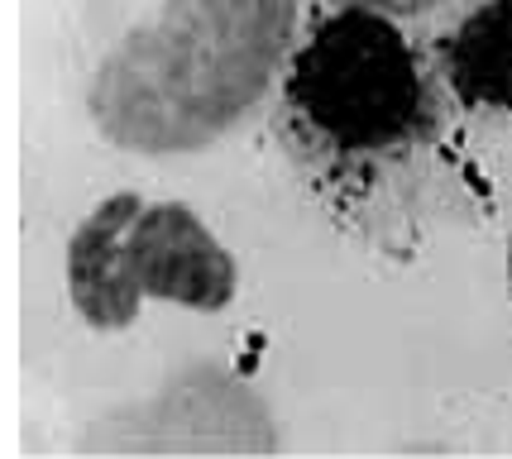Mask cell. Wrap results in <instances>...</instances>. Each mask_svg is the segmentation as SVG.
I'll list each match as a JSON object with an SVG mask.
<instances>
[{"label":"cell","instance_id":"obj_1","mask_svg":"<svg viewBox=\"0 0 512 459\" xmlns=\"http://www.w3.org/2000/svg\"><path fill=\"white\" fill-rule=\"evenodd\" d=\"M455 96L431 48L402 20L364 5H326L278 77L273 130L292 168L331 211L364 230L412 220Z\"/></svg>","mask_w":512,"mask_h":459},{"label":"cell","instance_id":"obj_2","mask_svg":"<svg viewBox=\"0 0 512 459\" xmlns=\"http://www.w3.org/2000/svg\"><path fill=\"white\" fill-rule=\"evenodd\" d=\"M297 24V0H158L154 20L91 72V125L139 158L211 149L264 106L297 48Z\"/></svg>","mask_w":512,"mask_h":459},{"label":"cell","instance_id":"obj_3","mask_svg":"<svg viewBox=\"0 0 512 459\" xmlns=\"http://www.w3.org/2000/svg\"><path fill=\"white\" fill-rule=\"evenodd\" d=\"M149 297L221 316L240 297V263L192 206L111 192L67 240V302L96 335H115Z\"/></svg>","mask_w":512,"mask_h":459},{"label":"cell","instance_id":"obj_4","mask_svg":"<svg viewBox=\"0 0 512 459\" xmlns=\"http://www.w3.org/2000/svg\"><path fill=\"white\" fill-rule=\"evenodd\" d=\"M436 72L460 110H512V0H469L431 39Z\"/></svg>","mask_w":512,"mask_h":459},{"label":"cell","instance_id":"obj_5","mask_svg":"<svg viewBox=\"0 0 512 459\" xmlns=\"http://www.w3.org/2000/svg\"><path fill=\"white\" fill-rule=\"evenodd\" d=\"M326 5H364V10H379V15H393V20H426L436 10H450L460 0H326Z\"/></svg>","mask_w":512,"mask_h":459},{"label":"cell","instance_id":"obj_6","mask_svg":"<svg viewBox=\"0 0 512 459\" xmlns=\"http://www.w3.org/2000/svg\"><path fill=\"white\" fill-rule=\"evenodd\" d=\"M508 297H512V235H508Z\"/></svg>","mask_w":512,"mask_h":459}]
</instances>
